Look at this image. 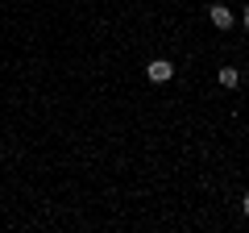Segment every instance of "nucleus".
<instances>
[{
	"label": "nucleus",
	"mask_w": 249,
	"mask_h": 233,
	"mask_svg": "<svg viewBox=\"0 0 249 233\" xmlns=\"http://www.w3.org/2000/svg\"><path fill=\"white\" fill-rule=\"evenodd\" d=\"M145 79L150 83H170L175 79V63H170V58H150V63H145Z\"/></svg>",
	"instance_id": "1"
},
{
	"label": "nucleus",
	"mask_w": 249,
	"mask_h": 233,
	"mask_svg": "<svg viewBox=\"0 0 249 233\" xmlns=\"http://www.w3.org/2000/svg\"><path fill=\"white\" fill-rule=\"evenodd\" d=\"M208 21H212V29H220V34H229V29L237 25V17H232L229 4H208Z\"/></svg>",
	"instance_id": "2"
},
{
	"label": "nucleus",
	"mask_w": 249,
	"mask_h": 233,
	"mask_svg": "<svg viewBox=\"0 0 249 233\" xmlns=\"http://www.w3.org/2000/svg\"><path fill=\"white\" fill-rule=\"evenodd\" d=\"M216 83H220L224 92H237L241 88V71L237 67H220V71H216Z\"/></svg>",
	"instance_id": "3"
},
{
	"label": "nucleus",
	"mask_w": 249,
	"mask_h": 233,
	"mask_svg": "<svg viewBox=\"0 0 249 233\" xmlns=\"http://www.w3.org/2000/svg\"><path fill=\"white\" fill-rule=\"evenodd\" d=\"M241 213L249 216V192H245V196H241Z\"/></svg>",
	"instance_id": "4"
},
{
	"label": "nucleus",
	"mask_w": 249,
	"mask_h": 233,
	"mask_svg": "<svg viewBox=\"0 0 249 233\" xmlns=\"http://www.w3.org/2000/svg\"><path fill=\"white\" fill-rule=\"evenodd\" d=\"M241 25L249 29V4H245V9H241Z\"/></svg>",
	"instance_id": "5"
}]
</instances>
